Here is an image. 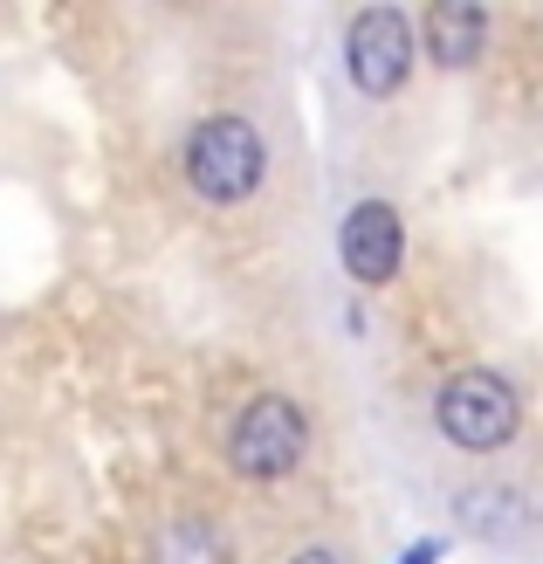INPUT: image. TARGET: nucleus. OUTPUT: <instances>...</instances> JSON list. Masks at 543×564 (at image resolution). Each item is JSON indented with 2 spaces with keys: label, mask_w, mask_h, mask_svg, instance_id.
Returning a JSON list of instances; mask_svg holds the SVG:
<instances>
[{
  "label": "nucleus",
  "mask_w": 543,
  "mask_h": 564,
  "mask_svg": "<svg viewBox=\"0 0 543 564\" xmlns=\"http://www.w3.org/2000/svg\"><path fill=\"white\" fill-rule=\"evenodd\" d=\"M262 173H269V152H262V138H254L248 118L193 124V138H186V180H193L199 200L235 207V200H248V193L262 186Z\"/></svg>",
  "instance_id": "nucleus-1"
},
{
  "label": "nucleus",
  "mask_w": 543,
  "mask_h": 564,
  "mask_svg": "<svg viewBox=\"0 0 543 564\" xmlns=\"http://www.w3.org/2000/svg\"><path fill=\"white\" fill-rule=\"evenodd\" d=\"M434 420H441V434L454 447H468V455H496V447L517 441L523 400H517V386L496 379V372H454L441 386V400H434Z\"/></svg>",
  "instance_id": "nucleus-2"
},
{
  "label": "nucleus",
  "mask_w": 543,
  "mask_h": 564,
  "mask_svg": "<svg viewBox=\"0 0 543 564\" xmlns=\"http://www.w3.org/2000/svg\"><path fill=\"white\" fill-rule=\"evenodd\" d=\"M303 447H309L303 413L282 400V392H262V400L241 406L235 434H227V462H235L248 482H275V475H290L303 462Z\"/></svg>",
  "instance_id": "nucleus-3"
},
{
  "label": "nucleus",
  "mask_w": 543,
  "mask_h": 564,
  "mask_svg": "<svg viewBox=\"0 0 543 564\" xmlns=\"http://www.w3.org/2000/svg\"><path fill=\"white\" fill-rule=\"evenodd\" d=\"M345 55H351V83L365 97H392L399 83H406V69H413V21L399 8H365L351 21Z\"/></svg>",
  "instance_id": "nucleus-4"
},
{
  "label": "nucleus",
  "mask_w": 543,
  "mask_h": 564,
  "mask_svg": "<svg viewBox=\"0 0 543 564\" xmlns=\"http://www.w3.org/2000/svg\"><path fill=\"white\" fill-rule=\"evenodd\" d=\"M337 248H345L351 282L379 290V282L399 275V256H406V228H399V214H392L385 200H358V207L345 214V235H337Z\"/></svg>",
  "instance_id": "nucleus-5"
},
{
  "label": "nucleus",
  "mask_w": 543,
  "mask_h": 564,
  "mask_svg": "<svg viewBox=\"0 0 543 564\" xmlns=\"http://www.w3.org/2000/svg\"><path fill=\"white\" fill-rule=\"evenodd\" d=\"M481 42H489V8H468V0H434L426 8V55L441 69H468Z\"/></svg>",
  "instance_id": "nucleus-6"
},
{
  "label": "nucleus",
  "mask_w": 543,
  "mask_h": 564,
  "mask_svg": "<svg viewBox=\"0 0 543 564\" xmlns=\"http://www.w3.org/2000/svg\"><path fill=\"white\" fill-rule=\"evenodd\" d=\"M290 564H351L345 551H330V544H309V551H296Z\"/></svg>",
  "instance_id": "nucleus-7"
},
{
  "label": "nucleus",
  "mask_w": 543,
  "mask_h": 564,
  "mask_svg": "<svg viewBox=\"0 0 543 564\" xmlns=\"http://www.w3.org/2000/svg\"><path fill=\"white\" fill-rule=\"evenodd\" d=\"M434 557H441V544H434V538H426V544H413V551H406V557H399V564H434Z\"/></svg>",
  "instance_id": "nucleus-8"
}]
</instances>
